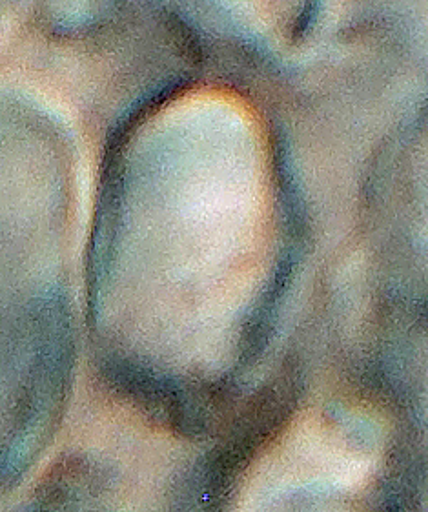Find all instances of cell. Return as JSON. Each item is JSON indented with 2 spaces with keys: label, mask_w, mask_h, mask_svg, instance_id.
<instances>
[{
  "label": "cell",
  "mask_w": 428,
  "mask_h": 512,
  "mask_svg": "<svg viewBox=\"0 0 428 512\" xmlns=\"http://www.w3.org/2000/svg\"><path fill=\"white\" fill-rule=\"evenodd\" d=\"M378 427L347 410H308L248 467L235 507L243 511L339 509L376 480Z\"/></svg>",
  "instance_id": "7a4b0ae2"
},
{
  "label": "cell",
  "mask_w": 428,
  "mask_h": 512,
  "mask_svg": "<svg viewBox=\"0 0 428 512\" xmlns=\"http://www.w3.org/2000/svg\"><path fill=\"white\" fill-rule=\"evenodd\" d=\"M126 201L135 245L161 257L153 270L177 287L184 328L199 349H215L268 265L272 172L252 110L201 92L159 113L133 155Z\"/></svg>",
  "instance_id": "6da1fadb"
}]
</instances>
